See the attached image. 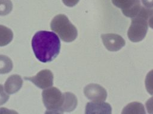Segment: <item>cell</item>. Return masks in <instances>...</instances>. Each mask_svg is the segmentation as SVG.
Instances as JSON below:
<instances>
[{
    "label": "cell",
    "mask_w": 153,
    "mask_h": 114,
    "mask_svg": "<svg viewBox=\"0 0 153 114\" xmlns=\"http://www.w3.org/2000/svg\"><path fill=\"white\" fill-rule=\"evenodd\" d=\"M59 37L49 31H37L32 37V46L36 58L41 62H49L54 60L60 50Z\"/></svg>",
    "instance_id": "obj_1"
},
{
    "label": "cell",
    "mask_w": 153,
    "mask_h": 114,
    "mask_svg": "<svg viewBox=\"0 0 153 114\" xmlns=\"http://www.w3.org/2000/svg\"><path fill=\"white\" fill-rule=\"evenodd\" d=\"M51 29L58 34L64 42H71L75 40L78 36V31L64 14L55 16L50 23Z\"/></svg>",
    "instance_id": "obj_2"
},
{
    "label": "cell",
    "mask_w": 153,
    "mask_h": 114,
    "mask_svg": "<svg viewBox=\"0 0 153 114\" xmlns=\"http://www.w3.org/2000/svg\"><path fill=\"white\" fill-rule=\"evenodd\" d=\"M42 102L47 111L45 113H61L60 108L63 103V94L56 87L44 90L42 93Z\"/></svg>",
    "instance_id": "obj_3"
},
{
    "label": "cell",
    "mask_w": 153,
    "mask_h": 114,
    "mask_svg": "<svg viewBox=\"0 0 153 114\" xmlns=\"http://www.w3.org/2000/svg\"><path fill=\"white\" fill-rule=\"evenodd\" d=\"M131 19L127 36L130 41L138 42L142 40L146 34L148 28V20L138 17Z\"/></svg>",
    "instance_id": "obj_4"
},
{
    "label": "cell",
    "mask_w": 153,
    "mask_h": 114,
    "mask_svg": "<svg viewBox=\"0 0 153 114\" xmlns=\"http://www.w3.org/2000/svg\"><path fill=\"white\" fill-rule=\"evenodd\" d=\"M112 2L121 8L125 16L131 18L136 16L142 7L140 0H112Z\"/></svg>",
    "instance_id": "obj_5"
},
{
    "label": "cell",
    "mask_w": 153,
    "mask_h": 114,
    "mask_svg": "<svg viewBox=\"0 0 153 114\" xmlns=\"http://www.w3.org/2000/svg\"><path fill=\"white\" fill-rule=\"evenodd\" d=\"M24 78L32 82L36 87L41 89L50 87L53 84V74L49 69L41 70L35 76Z\"/></svg>",
    "instance_id": "obj_6"
},
{
    "label": "cell",
    "mask_w": 153,
    "mask_h": 114,
    "mask_svg": "<svg viewBox=\"0 0 153 114\" xmlns=\"http://www.w3.org/2000/svg\"><path fill=\"white\" fill-rule=\"evenodd\" d=\"M85 96L92 102H104L107 97L106 90L97 84H90L84 89Z\"/></svg>",
    "instance_id": "obj_7"
},
{
    "label": "cell",
    "mask_w": 153,
    "mask_h": 114,
    "mask_svg": "<svg viewBox=\"0 0 153 114\" xmlns=\"http://www.w3.org/2000/svg\"><path fill=\"white\" fill-rule=\"evenodd\" d=\"M103 43L109 51L115 52L120 50L125 46L124 39L120 35L114 33L103 34L101 35Z\"/></svg>",
    "instance_id": "obj_8"
},
{
    "label": "cell",
    "mask_w": 153,
    "mask_h": 114,
    "mask_svg": "<svg viewBox=\"0 0 153 114\" xmlns=\"http://www.w3.org/2000/svg\"><path fill=\"white\" fill-rule=\"evenodd\" d=\"M112 108L110 104L104 102H92L87 103L85 106L86 114L88 113H108L111 114Z\"/></svg>",
    "instance_id": "obj_9"
},
{
    "label": "cell",
    "mask_w": 153,
    "mask_h": 114,
    "mask_svg": "<svg viewBox=\"0 0 153 114\" xmlns=\"http://www.w3.org/2000/svg\"><path fill=\"white\" fill-rule=\"evenodd\" d=\"M23 80L20 75L14 74L10 76L4 84V88L8 94L17 93L22 87Z\"/></svg>",
    "instance_id": "obj_10"
},
{
    "label": "cell",
    "mask_w": 153,
    "mask_h": 114,
    "mask_svg": "<svg viewBox=\"0 0 153 114\" xmlns=\"http://www.w3.org/2000/svg\"><path fill=\"white\" fill-rule=\"evenodd\" d=\"M78 100L76 97L72 93L65 92L63 93V103L60 108V112H70L76 107Z\"/></svg>",
    "instance_id": "obj_11"
},
{
    "label": "cell",
    "mask_w": 153,
    "mask_h": 114,
    "mask_svg": "<svg viewBox=\"0 0 153 114\" xmlns=\"http://www.w3.org/2000/svg\"><path fill=\"white\" fill-rule=\"evenodd\" d=\"M13 38L11 30L4 26L0 25V46H4L10 43Z\"/></svg>",
    "instance_id": "obj_12"
},
{
    "label": "cell",
    "mask_w": 153,
    "mask_h": 114,
    "mask_svg": "<svg viewBox=\"0 0 153 114\" xmlns=\"http://www.w3.org/2000/svg\"><path fill=\"white\" fill-rule=\"evenodd\" d=\"M122 113H146L143 105L139 102H132L127 104L123 110Z\"/></svg>",
    "instance_id": "obj_13"
},
{
    "label": "cell",
    "mask_w": 153,
    "mask_h": 114,
    "mask_svg": "<svg viewBox=\"0 0 153 114\" xmlns=\"http://www.w3.org/2000/svg\"><path fill=\"white\" fill-rule=\"evenodd\" d=\"M13 62L7 56L0 55V74H7L13 69Z\"/></svg>",
    "instance_id": "obj_14"
},
{
    "label": "cell",
    "mask_w": 153,
    "mask_h": 114,
    "mask_svg": "<svg viewBox=\"0 0 153 114\" xmlns=\"http://www.w3.org/2000/svg\"><path fill=\"white\" fill-rule=\"evenodd\" d=\"M13 9V4L10 0H0V15L8 14Z\"/></svg>",
    "instance_id": "obj_15"
},
{
    "label": "cell",
    "mask_w": 153,
    "mask_h": 114,
    "mask_svg": "<svg viewBox=\"0 0 153 114\" xmlns=\"http://www.w3.org/2000/svg\"><path fill=\"white\" fill-rule=\"evenodd\" d=\"M145 87L149 94L153 95V69L151 70L146 75L145 81Z\"/></svg>",
    "instance_id": "obj_16"
},
{
    "label": "cell",
    "mask_w": 153,
    "mask_h": 114,
    "mask_svg": "<svg viewBox=\"0 0 153 114\" xmlns=\"http://www.w3.org/2000/svg\"><path fill=\"white\" fill-rule=\"evenodd\" d=\"M9 99V95L7 94L4 90L2 85L0 84V106L5 103Z\"/></svg>",
    "instance_id": "obj_17"
},
{
    "label": "cell",
    "mask_w": 153,
    "mask_h": 114,
    "mask_svg": "<svg viewBox=\"0 0 153 114\" xmlns=\"http://www.w3.org/2000/svg\"><path fill=\"white\" fill-rule=\"evenodd\" d=\"M146 108L149 113L153 114V97L149 99L146 102Z\"/></svg>",
    "instance_id": "obj_18"
},
{
    "label": "cell",
    "mask_w": 153,
    "mask_h": 114,
    "mask_svg": "<svg viewBox=\"0 0 153 114\" xmlns=\"http://www.w3.org/2000/svg\"><path fill=\"white\" fill-rule=\"evenodd\" d=\"M79 0H62L63 4L69 7H72L76 5Z\"/></svg>",
    "instance_id": "obj_19"
},
{
    "label": "cell",
    "mask_w": 153,
    "mask_h": 114,
    "mask_svg": "<svg viewBox=\"0 0 153 114\" xmlns=\"http://www.w3.org/2000/svg\"><path fill=\"white\" fill-rule=\"evenodd\" d=\"M143 5L147 8H153V0H141Z\"/></svg>",
    "instance_id": "obj_20"
},
{
    "label": "cell",
    "mask_w": 153,
    "mask_h": 114,
    "mask_svg": "<svg viewBox=\"0 0 153 114\" xmlns=\"http://www.w3.org/2000/svg\"><path fill=\"white\" fill-rule=\"evenodd\" d=\"M148 24L149 25V26L153 29V15L152 16H151L149 17V18L148 19Z\"/></svg>",
    "instance_id": "obj_21"
}]
</instances>
